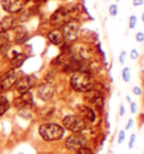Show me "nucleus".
I'll return each instance as SVG.
<instances>
[{"instance_id": "obj_15", "label": "nucleus", "mask_w": 144, "mask_h": 154, "mask_svg": "<svg viewBox=\"0 0 144 154\" xmlns=\"http://www.w3.org/2000/svg\"><path fill=\"white\" fill-rule=\"evenodd\" d=\"M15 24H16V18L13 16H7L0 22V29L1 32H7V30L11 29Z\"/></svg>"}, {"instance_id": "obj_37", "label": "nucleus", "mask_w": 144, "mask_h": 154, "mask_svg": "<svg viewBox=\"0 0 144 154\" xmlns=\"http://www.w3.org/2000/svg\"><path fill=\"white\" fill-rule=\"evenodd\" d=\"M64 1H65V0H64Z\"/></svg>"}, {"instance_id": "obj_29", "label": "nucleus", "mask_w": 144, "mask_h": 154, "mask_svg": "<svg viewBox=\"0 0 144 154\" xmlns=\"http://www.w3.org/2000/svg\"><path fill=\"white\" fill-rule=\"evenodd\" d=\"M130 108H131L132 114H135L136 111H137V103H134V101H132V103H130Z\"/></svg>"}, {"instance_id": "obj_18", "label": "nucleus", "mask_w": 144, "mask_h": 154, "mask_svg": "<svg viewBox=\"0 0 144 154\" xmlns=\"http://www.w3.org/2000/svg\"><path fill=\"white\" fill-rule=\"evenodd\" d=\"M9 109V101L5 97H0V116H2Z\"/></svg>"}, {"instance_id": "obj_8", "label": "nucleus", "mask_w": 144, "mask_h": 154, "mask_svg": "<svg viewBox=\"0 0 144 154\" xmlns=\"http://www.w3.org/2000/svg\"><path fill=\"white\" fill-rule=\"evenodd\" d=\"M25 2V0H1V7L7 13L14 14L21 10Z\"/></svg>"}, {"instance_id": "obj_4", "label": "nucleus", "mask_w": 144, "mask_h": 154, "mask_svg": "<svg viewBox=\"0 0 144 154\" xmlns=\"http://www.w3.org/2000/svg\"><path fill=\"white\" fill-rule=\"evenodd\" d=\"M64 129H68L72 133H82L87 128V125L83 118L79 115H67L62 119Z\"/></svg>"}, {"instance_id": "obj_21", "label": "nucleus", "mask_w": 144, "mask_h": 154, "mask_svg": "<svg viewBox=\"0 0 144 154\" xmlns=\"http://www.w3.org/2000/svg\"><path fill=\"white\" fill-rule=\"evenodd\" d=\"M76 152H77V154H95L92 149H90L88 146H83V147H81L79 150H77Z\"/></svg>"}, {"instance_id": "obj_22", "label": "nucleus", "mask_w": 144, "mask_h": 154, "mask_svg": "<svg viewBox=\"0 0 144 154\" xmlns=\"http://www.w3.org/2000/svg\"><path fill=\"white\" fill-rule=\"evenodd\" d=\"M136 24H137V17L134 16V15H132L131 17H130V20H128V28L130 29H134Z\"/></svg>"}, {"instance_id": "obj_32", "label": "nucleus", "mask_w": 144, "mask_h": 154, "mask_svg": "<svg viewBox=\"0 0 144 154\" xmlns=\"http://www.w3.org/2000/svg\"><path fill=\"white\" fill-rule=\"evenodd\" d=\"M125 106H124L123 103H122V105H121V106H119V116H124L125 115Z\"/></svg>"}, {"instance_id": "obj_17", "label": "nucleus", "mask_w": 144, "mask_h": 154, "mask_svg": "<svg viewBox=\"0 0 144 154\" xmlns=\"http://www.w3.org/2000/svg\"><path fill=\"white\" fill-rule=\"evenodd\" d=\"M26 35H27V32L24 27H18L16 28V36H15V41L17 42V43H20L24 41V38L26 37Z\"/></svg>"}, {"instance_id": "obj_5", "label": "nucleus", "mask_w": 144, "mask_h": 154, "mask_svg": "<svg viewBox=\"0 0 144 154\" xmlns=\"http://www.w3.org/2000/svg\"><path fill=\"white\" fill-rule=\"evenodd\" d=\"M88 140L85 135H82L81 133H73L70 136L67 137V140L64 142V145L69 151L76 152L77 150H79L83 146H87Z\"/></svg>"}, {"instance_id": "obj_28", "label": "nucleus", "mask_w": 144, "mask_h": 154, "mask_svg": "<svg viewBox=\"0 0 144 154\" xmlns=\"http://www.w3.org/2000/svg\"><path fill=\"white\" fill-rule=\"evenodd\" d=\"M126 56H127V52L126 51H123L121 54H119V63H121V64H124V63H125Z\"/></svg>"}, {"instance_id": "obj_34", "label": "nucleus", "mask_w": 144, "mask_h": 154, "mask_svg": "<svg viewBox=\"0 0 144 154\" xmlns=\"http://www.w3.org/2000/svg\"><path fill=\"white\" fill-rule=\"evenodd\" d=\"M126 100H127V103H132V99H131V97H130V96H127V97H126Z\"/></svg>"}, {"instance_id": "obj_14", "label": "nucleus", "mask_w": 144, "mask_h": 154, "mask_svg": "<svg viewBox=\"0 0 144 154\" xmlns=\"http://www.w3.org/2000/svg\"><path fill=\"white\" fill-rule=\"evenodd\" d=\"M102 96L100 94L99 91L95 89H91L89 91H87L85 92V101L88 103H91V105H96V103L99 101V100H102Z\"/></svg>"}, {"instance_id": "obj_23", "label": "nucleus", "mask_w": 144, "mask_h": 154, "mask_svg": "<svg viewBox=\"0 0 144 154\" xmlns=\"http://www.w3.org/2000/svg\"><path fill=\"white\" fill-rule=\"evenodd\" d=\"M126 138V134H125V131H121L118 133V137H117V143L118 144H123V142L125 141Z\"/></svg>"}, {"instance_id": "obj_1", "label": "nucleus", "mask_w": 144, "mask_h": 154, "mask_svg": "<svg viewBox=\"0 0 144 154\" xmlns=\"http://www.w3.org/2000/svg\"><path fill=\"white\" fill-rule=\"evenodd\" d=\"M70 87L77 92H87L93 89V78L88 71H76L70 78Z\"/></svg>"}, {"instance_id": "obj_11", "label": "nucleus", "mask_w": 144, "mask_h": 154, "mask_svg": "<svg viewBox=\"0 0 144 154\" xmlns=\"http://www.w3.org/2000/svg\"><path fill=\"white\" fill-rule=\"evenodd\" d=\"M33 105V94L32 92H25L21 94L20 97L16 98L15 100V106L19 109H25V108H30Z\"/></svg>"}, {"instance_id": "obj_10", "label": "nucleus", "mask_w": 144, "mask_h": 154, "mask_svg": "<svg viewBox=\"0 0 144 154\" xmlns=\"http://www.w3.org/2000/svg\"><path fill=\"white\" fill-rule=\"evenodd\" d=\"M35 80L33 77L30 75H26V77H23L21 79H19L16 83V89L19 94H25V92H28L30 89L34 86Z\"/></svg>"}, {"instance_id": "obj_26", "label": "nucleus", "mask_w": 144, "mask_h": 154, "mask_svg": "<svg viewBox=\"0 0 144 154\" xmlns=\"http://www.w3.org/2000/svg\"><path fill=\"white\" fill-rule=\"evenodd\" d=\"M135 141H136V135L135 134H132L131 137H130V142H128V147H130L131 150L134 147V143H135Z\"/></svg>"}, {"instance_id": "obj_31", "label": "nucleus", "mask_w": 144, "mask_h": 154, "mask_svg": "<svg viewBox=\"0 0 144 154\" xmlns=\"http://www.w3.org/2000/svg\"><path fill=\"white\" fill-rule=\"evenodd\" d=\"M133 124H134V120L132 119V118H130V119H128V122H127L126 126H125V128H126V131H127V129H131V127L133 126Z\"/></svg>"}, {"instance_id": "obj_38", "label": "nucleus", "mask_w": 144, "mask_h": 154, "mask_svg": "<svg viewBox=\"0 0 144 154\" xmlns=\"http://www.w3.org/2000/svg\"><path fill=\"white\" fill-rule=\"evenodd\" d=\"M143 154H144V153H143Z\"/></svg>"}, {"instance_id": "obj_9", "label": "nucleus", "mask_w": 144, "mask_h": 154, "mask_svg": "<svg viewBox=\"0 0 144 154\" xmlns=\"http://www.w3.org/2000/svg\"><path fill=\"white\" fill-rule=\"evenodd\" d=\"M37 96L43 101H49L54 96V87L50 82L42 83L37 89Z\"/></svg>"}, {"instance_id": "obj_16", "label": "nucleus", "mask_w": 144, "mask_h": 154, "mask_svg": "<svg viewBox=\"0 0 144 154\" xmlns=\"http://www.w3.org/2000/svg\"><path fill=\"white\" fill-rule=\"evenodd\" d=\"M26 59H27V56L25 55V54H23V53H20V54H16V55L13 57V60H11V64H13L14 68H20L21 65H23V63L26 61Z\"/></svg>"}, {"instance_id": "obj_25", "label": "nucleus", "mask_w": 144, "mask_h": 154, "mask_svg": "<svg viewBox=\"0 0 144 154\" xmlns=\"http://www.w3.org/2000/svg\"><path fill=\"white\" fill-rule=\"evenodd\" d=\"M135 39H136V42H139V43L144 42V33H142V32H137V33L135 34Z\"/></svg>"}, {"instance_id": "obj_20", "label": "nucleus", "mask_w": 144, "mask_h": 154, "mask_svg": "<svg viewBox=\"0 0 144 154\" xmlns=\"http://www.w3.org/2000/svg\"><path fill=\"white\" fill-rule=\"evenodd\" d=\"M108 13L111 17H116L117 15H118V6L117 4H111L108 7Z\"/></svg>"}, {"instance_id": "obj_13", "label": "nucleus", "mask_w": 144, "mask_h": 154, "mask_svg": "<svg viewBox=\"0 0 144 154\" xmlns=\"http://www.w3.org/2000/svg\"><path fill=\"white\" fill-rule=\"evenodd\" d=\"M47 38H49V41L52 44H54V45H61L64 42L63 34H62L61 29H59V28H54L51 32H49Z\"/></svg>"}, {"instance_id": "obj_30", "label": "nucleus", "mask_w": 144, "mask_h": 154, "mask_svg": "<svg viewBox=\"0 0 144 154\" xmlns=\"http://www.w3.org/2000/svg\"><path fill=\"white\" fill-rule=\"evenodd\" d=\"M142 5H144V0H133V6L134 7H139Z\"/></svg>"}, {"instance_id": "obj_2", "label": "nucleus", "mask_w": 144, "mask_h": 154, "mask_svg": "<svg viewBox=\"0 0 144 154\" xmlns=\"http://www.w3.org/2000/svg\"><path fill=\"white\" fill-rule=\"evenodd\" d=\"M38 133L43 140L49 142L59 141L65 134V129L63 126L59 124H54V123H47V124H43L39 126Z\"/></svg>"}, {"instance_id": "obj_33", "label": "nucleus", "mask_w": 144, "mask_h": 154, "mask_svg": "<svg viewBox=\"0 0 144 154\" xmlns=\"http://www.w3.org/2000/svg\"><path fill=\"white\" fill-rule=\"evenodd\" d=\"M144 123V114H141L140 115V126H142Z\"/></svg>"}, {"instance_id": "obj_12", "label": "nucleus", "mask_w": 144, "mask_h": 154, "mask_svg": "<svg viewBox=\"0 0 144 154\" xmlns=\"http://www.w3.org/2000/svg\"><path fill=\"white\" fill-rule=\"evenodd\" d=\"M78 112L79 116L83 119H87L90 123H95L97 119V115H96V111L93 110V108L89 107V106H79L78 107Z\"/></svg>"}, {"instance_id": "obj_6", "label": "nucleus", "mask_w": 144, "mask_h": 154, "mask_svg": "<svg viewBox=\"0 0 144 154\" xmlns=\"http://www.w3.org/2000/svg\"><path fill=\"white\" fill-rule=\"evenodd\" d=\"M61 32L63 34L64 39L69 42H74L80 36V26L74 20H70L62 27Z\"/></svg>"}, {"instance_id": "obj_36", "label": "nucleus", "mask_w": 144, "mask_h": 154, "mask_svg": "<svg viewBox=\"0 0 144 154\" xmlns=\"http://www.w3.org/2000/svg\"><path fill=\"white\" fill-rule=\"evenodd\" d=\"M117 1H121V0H117Z\"/></svg>"}, {"instance_id": "obj_3", "label": "nucleus", "mask_w": 144, "mask_h": 154, "mask_svg": "<svg viewBox=\"0 0 144 154\" xmlns=\"http://www.w3.org/2000/svg\"><path fill=\"white\" fill-rule=\"evenodd\" d=\"M74 11V8L68 7H60L55 10L50 17V23L55 28H62L68 22H70V16Z\"/></svg>"}, {"instance_id": "obj_24", "label": "nucleus", "mask_w": 144, "mask_h": 154, "mask_svg": "<svg viewBox=\"0 0 144 154\" xmlns=\"http://www.w3.org/2000/svg\"><path fill=\"white\" fill-rule=\"evenodd\" d=\"M130 57H131L132 60H139V57H140V53H139V51L135 50V48H133V50L131 51V53H130Z\"/></svg>"}, {"instance_id": "obj_27", "label": "nucleus", "mask_w": 144, "mask_h": 154, "mask_svg": "<svg viewBox=\"0 0 144 154\" xmlns=\"http://www.w3.org/2000/svg\"><path fill=\"white\" fill-rule=\"evenodd\" d=\"M133 94H135V96H142L143 90H142V88L140 86H135L133 88Z\"/></svg>"}, {"instance_id": "obj_7", "label": "nucleus", "mask_w": 144, "mask_h": 154, "mask_svg": "<svg viewBox=\"0 0 144 154\" xmlns=\"http://www.w3.org/2000/svg\"><path fill=\"white\" fill-rule=\"evenodd\" d=\"M16 80H17V73L14 70L8 71L2 77H0V94L10 89L14 86V83H16Z\"/></svg>"}, {"instance_id": "obj_35", "label": "nucleus", "mask_w": 144, "mask_h": 154, "mask_svg": "<svg viewBox=\"0 0 144 154\" xmlns=\"http://www.w3.org/2000/svg\"><path fill=\"white\" fill-rule=\"evenodd\" d=\"M141 19H142V22H143V23H144V13H143V14H142V18H141Z\"/></svg>"}, {"instance_id": "obj_19", "label": "nucleus", "mask_w": 144, "mask_h": 154, "mask_svg": "<svg viewBox=\"0 0 144 154\" xmlns=\"http://www.w3.org/2000/svg\"><path fill=\"white\" fill-rule=\"evenodd\" d=\"M122 78H123V80L125 82L131 81V70H130L128 66L123 69V71H122Z\"/></svg>"}]
</instances>
